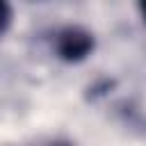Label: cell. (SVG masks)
<instances>
[{"mask_svg": "<svg viewBox=\"0 0 146 146\" xmlns=\"http://www.w3.org/2000/svg\"><path fill=\"white\" fill-rule=\"evenodd\" d=\"M139 9H141V16H144V21H146V2H141V5H139Z\"/></svg>", "mask_w": 146, "mask_h": 146, "instance_id": "cell-3", "label": "cell"}, {"mask_svg": "<svg viewBox=\"0 0 146 146\" xmlns=\"http://www.w3.org/2000/svg\"><path fill=\"white\" fill-rule=\"evenodd\" d=\"M9 23H11V7L0 0V34L9 27Z\"/></svg>", "mask_w": 146, "mask_h": 146, "instance_id": "cell-2", "label": "cell"}, {"mask_svg": "<svg viewBox=\"0 0 146 146\" xmlns=\"http://www.w3.org/2000/svg\"><path fill=\"white\" fill-rule=\"evenodd\" d=\"M55 48H57V55L62 59L80 62L94 50V36H91V32H87L82 27H75V25L73 27H64L57 34Z\"/></svg>", "mask_w": 146, "mask_h": 146, "instance_id": "cell-1", "label": "cell"}, {"mask_svg": "<svg viewBox=\"0 0 146 146\" xmlns=\"http://www.w3.org/2000/svg\"><path fill=\"white\" fill-rule=\"evenodd\" d=\"M55 146H68V144H55Z\"/></svg>", "mask_w": 146, "mask_h": 146, "instance_id": "cell-4", "label": "cell"}]
</instances>
